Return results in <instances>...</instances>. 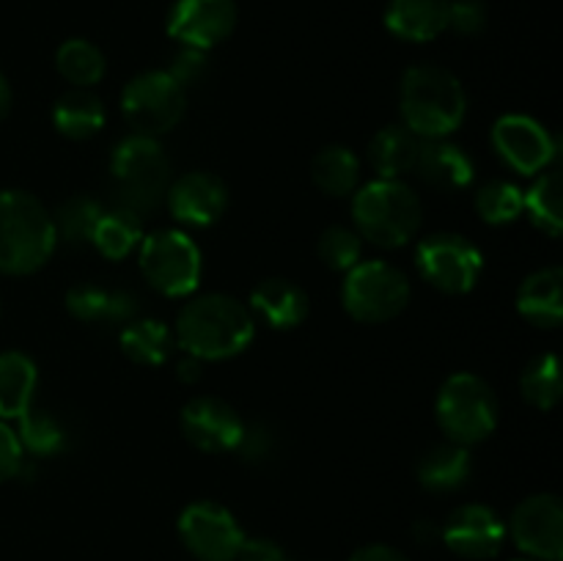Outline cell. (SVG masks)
<instances>
[{
	"label": "cell",
	"mask_w": 563,
	"mask_h": 561,
	"mask_svg": "<svg viewBox=\"0 0 563 561\" xmlns=\"http://www.w3.org/2000/svg\"><path fill=\"white\" fill-rule=\"evenodd\" d=\"M253 333L256 319L251 308L223 292L192 297L174 328L176 344L198 361H229L247 350Z\"/></svg>",
	"instance_id": "obj_1"
},
{
	"label": "cell",
	"mask_w": 563,
	"mask_h": 561,
	"mask_svg": "<svg viewBox=\"0 0 563 561\" xmlns=\"http://www.w3.org/2000/svg\"><path fill=\"white\" fill-rule=\"evenodd\" d=\"M399 108L405 127L423 141L449 138L467 113V97L460 77L440 66H412L401 77Z\"/></svg>",
	"instance_id": "obj_2"
},
{
	"label": "cell",
	"mask_w": 563,
	"mask_h": 561,
	"mask_svg": "<svg viewBox=\"0 0 563 561\" xmlns=\"http://www.w3.org/2000/svg\"><path fill=\"white\" fill-rule=\"evenodd\" d=\"M58 245L53 215L27 190L0 193V273L31 275Z\"/></svg>",
	"instance_id": "obj_3"
},
{
	"label": "cell",
	"mask_w": 563,
	"mask_h": 561,
	"mask_svg": "<svg viewBox=\"0 0 563 561\" xmlns=\"http://www.w3.org/2000/svg\"><path fill=\"white\" fill-rule=\"evenodd\" d=\"M355 231L379 248H401L418 234L423 207L418 193L401 179H374L352 193Z\"/></svg>",
	"instance_id": "obj_4"
},
{
	"label": "cell",
	"mask_w": 563,
	"mask_h": 561,
	"mask_svg": "<svg viewBox=\"0 0 563 561\" xmlns=\"http://www.w3.org/2000/svg\"><path fill=\"white\" fill-rule=\"evenodd\" d=\"M110 179L119 207L135 215L152 212L168 196L170 160L157 138L132 132L110 154Z\"/></svg>",
	"instance_id": "obj_5"
},
{
	"label": "cell",
	"mask_w": 563,
	"mask_h": 561,
	"mask_svg": "<svg viewBox=\"0 0 563 561\" xmlns=\"http://www.w3.org/2000/svg\"><path fill=\"white\" fill-rule=\"evenodd\" d=\"M438 424L449 440L473 446L487 440L495 432L500 418V405L495 391L482 377L471 372L451 374L438 391L434 402Z\"/></svg>",
	"instance_id": "obj_6"
},
{
	"label": "cell",
	"mask_w": 563,
	"mask_h": 561,
	"mask_svg": "<svg viewBox=\"0 0 563 561\" xmlns=\"http://www.w3.org/2000/svg\"><path fill=\"white\" fill-rule=\"evenodd\" d=\"M341 300L357 322H388L410 302V280L396 264L383 258H361L355 267L346 270Z\"/></svg>",
	"instance_id": "obj_7"
},
{
	"label": "cell",
	"mask_w": 563,
	"mask_h": 561,
	"mask_svg": "<svg viewBox=\"0 0 563 561\" xmlns=\"http://www.w3.org/2000/svg\"><path fill=\"white\" fill-rule=\"evenodd\" d=\"M137 264L148 284L165 297H187L201 280V251L179 229L152 231L137 245Z\"/></svg>",
	"instance_id": "obj_8"
},
{
	"label": "cell",
	"mask_w": 563,
	"mask_h": 561,
	"mask_svg": "<svg viewBox=\"0 0 563 561\" xmlns=\"http://www.w3.org/2000/svg\"><path fill=\"white\" fill-rule=\"evenodd\" d=\"M187 94L165 69L141 72L121 91V113L135 135L157 138L174 130L185 116Z\"/></svg>",
	"instance_id": "obj_9"
},
{
	"label": "cell",
	"mask_w": 563,
	"mask_h": 561,
	"mask_svg": "<svg viewBox=\"0 0 563 561\" xmlns=\"http://www.w3.org/2000/svg\"><path fill=\"white\" fill-rule=\"evenodd\" d=\"M416 267L434 289L445 295H465L482 278L484 258L467 237L438 231L418 242Z\"/></svg>",
	"instance_id": "obj_10"
},
{
	"label": "cell",
	"mask_w": 563,
	"mask_h": 561,
	"mask_svg": "<svg viewBox=\"0 0 563 561\" xmlns=\"http://www.w3.org/2000/svg\"><path fill=\"white\" fill-rule=\"evenodd\" d=\"M179 539L198 561H236L245 531L218 501H196L179 515Z\"/></svg>",
	"instance_id": "obj_11"
},
{
	"label": "cell",
	"mask_w": 563,
	"mask_h": 561,
	"mask_svg": "<svg viewBox=\"0 0 563 561\" xmlns=\"http://www.w3.org/2000/svg\"><path fill=\"white\" fill-rule=\"evenodd\" d=\"M493 146L500 160L522 176L542 174L559 154L553 132L526 113L500 116L493 124Z\"/></svg>",
	"instance_id": "obj_12"
},
{
	"label": "cell",
	"mask_w": 563,
	"mask_h": 561,
	"mask_svg": "<svg viewBox=\"0 0 563 561\" xmlns=\"http://www.w3.org/2000/svg\"><path fill=\"white\" fill-rule=\"evenodd\" d=\"M506 537L537 561H561L563 556V506L559 495H528L506 526Z\"/></svg>",
	"instance_id": "obj_13"
},
{
	"label": "cell",
	"mask_w": 563,
	"mask_h": 561,
	"mask_svg": "<svg viewBox=\"0 0 563 561\" xmlns=\"http://www.w3.org/2000/svg\"><path fill=\"white\" fill-rule=\"evenodd\" d=\"M181 435L207 454H229L242 438L245 421L229 402L218 396H196L181 407Z\"/></svg>",
	"instance_id": "obj_14"
},
{
	"label": "cell",
	"mask_w": 563,
	"mask_h": 561,
	"mask_svg": "<svg viewBox=\"0 0 563 561\" xmlns=\"http://www.w3.org/2000/svg\"><path fill=\"white\" fill-rule=\"evenodd\" d=\"M236 25V0H176L168 14L170 38L181 47L212 50Z\"/></svg>",
	"instance_id": "obj_15"
},
{
	"label": "cell",
	"mask_w": 563,
	"mask_h": 561,
	"mask_svg": "<svg viewBox=\"0 0 563 561\" xmlns=\"http://www.w3.org/2000/svg\"><path fill=\"white\" fill-rule=\"evenodd\" d=\"M440 539L462 559L487 561L504 548L506 522L487 504H465L451 512L440 528Z\"/></svg>",
	"instance_id": "obj_16"
},
{
	"label": "cell",
	"mask_w": 563,
	"mask_h": 561,
	"mask_svg": "<svg viewBox=\"0 0 563 561\" xmlns=\"http://www.w3.org/2000/svg\"><path fill=\"white\" fill-rule=\"evenodd\" d=\"M165 198H168L170 215L179 223L207 229L223 218L225 207H229V187L209 170H190L170 182Z\"/></svg>",
	"instance_id": "obj_17"
},
{
	"label": "cell",
	"mask_w": 563,
	"mask_h": 561,
	"mask_svg": "<svg viewBox=\"0 0 563 561\" xmlns=\"http://www.w3.org/2000/svg\"><path fill=\"white\" fill-rule=\"evenodd\" d=\"M308 292L289 278H267L251 292V314L275 330H291L306 322Z\"/></svg>",
	"instance_id": "obj_18"
},
{
	"label": "cell",
	"mask_w": 563,
	"mask_h": 561,
	"mask_svg": "<svg viewBox=\"0 0 563 561\" xmlns=\"http://www.w3.org/2000/svg\"><path fill=\"white\" fill-rule=\"evenodd\" d=\"M66 308L75 319L88 324H126L135 319L137 300L124 289L102 284H77L66 292Z\"/></svg>",
	"instance_id": "obj_19"
},
{
	"label": "cell",
	"mask_w": 563,
	"mask_h": 561,
	"mask_svg": "<svg viewBox=\"0 0 563 561\" xmlns=\"http://www.w3.org/2000/svg\"><path fill=\"white\" fill-rule=\"evenodd\" d=\"M416 168L421 179L438 190H462L473 182V160L465 148L445 138L421 141Z\"/></svg>",
	"instance_id": "obj_20"
},
{
	"label": "cell",
	"mask_w": 563,
	"mask_h": 561,
	"mask_svg": "<svg viewBox=\"0 0 563 561\" xmlns=\"http://www.w3.org/2000/svg\"><path fill=\"white\" fill-rule=\"evenodd\" d=\"M517 311L537 328H559L563 319V270L542 267L522 280Z\"/></svg>",
	"instance_id": "obj_21"
},
{
	"label": "cell",
	"mask_w": 563,
	"mask_h": 561,
	"mask_svg": "<svg viewBox=\"0 0 563 561\" xmlns=\"http://www.w3.org/2000/svg\"><path fill=\"white\" fill-rule=\"evenodd\" d=\"M449 0H390L385 25L405 42H432L445 31Z\"/></svg>",
	"instance_id": "obj_22"
},
{
	"label": "cell",
	"mask_w": 563,
	"mask_h": 561,
	"mask_svg": "<svg viewBox=\"0 0 563 561\" xmlns=\"http://www.w3.org/2000/svg\"><path fill=\"white\" fill-rule=\"evenodd\" d=\"M421 138L407 130L405 124H388L368 143V163L377 179H401L416 168Z\"/></svg>",
	"instance_id": "obj_23"
},
{
	"label": "cell",
	"mask_w": 563,
	"mask_h": 561,
	"mask_svg": "<svg viewBox=\"0 0 563 561\" xmlns=\"http://www.w3.org/2000/svg\"><path fill=\"white\" fill-rule=\"evenodd\" d=\"M471 446H462L449 440V443H438L418 460L416 476L421 487L432 490V493H451L460 490L462 484L471 479L473 460Z\"/></svg>",
	"instance_id": "obj_24"
},
{
	"label": "cell",
	"mask_w": 563,
	"mask_h": 561,
	"mask_svg": "<svg viewBox=\"0 0 563 561\" xmlns=\"http://www.w3.org/2000/svg\"><path fill=\"white\" fill-rule=\"evenodd\" d=\"M38 369L25 352H0V418H20L33 407Z\"/></svg>",
	"instance_id": "obj_25"
},
{
	"label": "cell",
	"mask_w": 563,
	"mask_h": 561,
	"mask_svg": "<svg viewBox=\"0 0 563 561\" xmlns=\"http://www.w3.org/2000/svg\"><path fill=\"white\" fill-rule=\"evenodd\" d=\"M121 352L141 366H163L174 352V330L163 319H130L119 336Z\"/></svg>",
	"instance_id": "obj_26"
},
{
	"label": "cell",
	"mask_w": 563,
	"mask_h": 561,
	"mask_svg": "<svg viewBox=\"0 0 563 561\" xmlns=\"http://www.w3.org/2000/svg\"><path fill=\"white\" fill-rule=\"evenodd\" d=\"M53 124L55 130L71 141H86L97 135L104 124V105L97 94L88 88H71L60 94L53 105Z\"/></svg>",
	"instance_id": "obj_27"
},
{
	"label": "cell",
	"mask_w": 563,
	"mask_h": 561,
	"mask_svg": "<svg viewBox=\"0 0 563 561\" xmlns=\"http://www.w3.org/2000/svg\"><path fill=\"white\" fill-rule=\"evenodd\" d=\"M143 240V223L141 215H135L132 209L115 207L104 209L102 218L97 220V229L91 234V245L102 253L110 262H119V258L130 256Z\"/></svg>",
	"instance_id": "obj_28"
},
{
	"label": "cell",
	"mask_w": 563,
	"mask_h": 561,
	"mask_svg": "<svg viewBox=\"0 0 563 561\" xmlns=\"http://www.w3.org/2000/svg\"><path fill=\"white\" fill-rule=\"evenodd\" d=\"M313 185L333 198L352 196L361 185V160L350 146H328L313 157Z\"/></svg>",
	"instance_id": "obj_29"
},
{
	"label": "cell",
	"mask_w": 563,
	"mask_h": 561,
	"mask_svg": "<svg viewBox=\"0 0 563 561\" xmlns=\"http://www.w3.org/2000/svg\"><path fill=\"white\" fill-rule=\"evenodd\" d=\"M60 77L75 88H91L104 77V55L88 38H66L55 53Z\"/></svg>",
	"instance_id": "obj_30"
},
{
	"label": "cell",
	"mask_w": 563,
	"mask_h": 561,
	"mask_svg": "<svg viewBox=\"0 0 563 561\" xmlns=\"http://www.w3.org/2000/svg\"><path fill=\"white\" fill-rule=\"evenodd\" d=\"M522 212L548 231L550 237H559L563 229V215H561V174L559 170H542L533 187L522 193Z\"/></svg>",
	"instance_id": "obj_31"
},
{
	"label": "cell",
	"mask_w": 563,
	"mask_h": 561,
	"mask_svg": "<svg viewBox=\"0 0 563 561\" xmlns=\"http://www.w3.org/2000/svg\"><path fill=\"white\" fill-rule=\"evenodd\" d=\"M102 212L104 207L93 196L66 198L58 207V212L53 215L55 234L64 242H69V245H88Z\"/></svg>",
	"instance_id": "obj_32"
},
{
	"label": "cell",
	"mask_w": 563,
	"mask_h": 561,
	"mask_svg": "<svg viewBox=\"0 0 563 561\" xmlns=\"http://www.w3.org/2000/svg\"><path fill=\"white\" fill-rule=\"evenodd\" d=\"M16 438H20L22 451L49 457L55 454V451L64 449L66 432L53 413L38 410V407H27V410L16 418Z\"/></svg>",
	"instance_id": "obj_33"
},
{
	"label": "cell",
	"mask_w": 563,
	"mask_h": 561,
	"mask_svg": "<svg viewBox=\"0 0 563 561\" xmlns=\"http://www.w3.org/2000/svg\"><path fill=\"white\" fill-rule=\"evenodd\" d=\"M522 396L531 402L539 410H553L555 402L561 396V372H559V355L553 352H542L533 358L520 377Z\"/></svg>",
	"instance_id": "obj_34"
},
{
	"label": "cell",
	"mask_w": 563,
	"mask_h": 561,
	"mask_svg": "<svg viewBox=\"0 0 563 561\" xmlns=\"http://www.w3.org/2000/svg\"><path fill=\"white\" fill-rule=\"evenodd\" d=\"M476 209L484 223L506 226L522 215V190L506 179H493L478 187Z\"/></svg>",
	"instance_id": "obj_35"
},
{
	"label": "cell",
	"mask_w": 563,
	"mask_h": 561,
	"mask_svg": "<svg viewBox=\"0 0 563 561\" xmlns=\"http://www.w3.org/2000/svg\"><path fill=\"white\" fill-rule=\"evenodd\" d=\"M317 253L322 264H328L335 273H346L355 267L363 256V237L350 226H330L322 231L317 242Z\"/></svg>",
	"instance_id": "obj_36"
},
{
	"label": "cell",
	"mask_w": 563,
	"mask_h": 561,
	"mask_svg": "<svg viewBox=\"0 0 563 561\" xmlns=\"http://www.w3.org/2000/svg\"><path fill=\"white\" fill-rule=\"evenodd\" d=\"M487 28V9L478 0H449V20L445 31H456L462 36H476Z\"/></svg>",
	"instance_id": "obj_37"
},
{
	"label": "cell",
	"mask_w": 563,
	"mask_h": 561,
	"mask_svg": "<svg viewBox=\"0 0 563 561\" xmlns=\"http://www.w3.org/2000/svg\"><path fill=\"white\" fill-rule=\"evenodd\" d=\"M234 451H240V457L245 462L269 460L275 451V432L267 427V424H245L242 438Z\"/></svg>",
	"instance_id": "obj_38"
},
{
	"label": "cell",
	"mask_w": 563,
	"mask_h": 561,
	"mask_svg": "<svg viewBox=\"0 0 563 561\" xmlns=\"http://www.w3.org/2000/svg\"><path fill=\"white\" fill-rule=\"evenodd\" d=\"M165 72H168V75L187 91V88L196 86V82L207 75V53L196 47H181L179 53H176L170 69Z\"/></svg>",
	"instance_id": "obj_39"
},
{
	"label": "cell",
	"mask_w": 563,
	"mask_h": 561,
	"mask_svg": "<svg viewBox=\"0 0 563 561\" xmlns=\"http://www.w3.org/2000/svg\"><path fill=\"white\" fill-rule=\"evenodd\" d=\"M22 460H25V451H22L20 438L9 424L0 421V482L14 479L22 471Z\"/></svg>",
	"instance_id": "obj_40"
},
{
	"label": "cell",
	"mask_w": 563,
	"mask_h": 561,
	"mask_svg": "<svg viewBox=\"0 0 563 561\" xmlns=\"http://www.w3.org/2000/svg\"><path fill=\"white\" fill-rule=\"evenodd\" d=\"M236 561H289V556H286V550L280 548L278 542H273V539L245 537L240 553H236Z\"/></svg>",
	"instance_id": "obj_41"
},
{
	"label": "cell",
	"mask_w": 563,
	"mask_h": 561,
	"mask_svg": "<svg viewBox=\"0 0 563 561\" xmlns=\"http://www.w3.org/2000/svg\"><path fill=\"white\" fill-rule=\"evenodd\" d=\"M350 561H410V556H405L399 548H394V544L374 542L357 548L355 553L350 556Z\"/></svg>",
	"instance_id": "obj_42"
},
{
	"label": "cell",
	"mask_w": 563,
	"mask_h": 561,
	"mask_svg": "<svg viewBox=\"0 0 563 561\" xmlns=\"http://www.w3.org/2000/svg\"><path fill=\"white\" fill-rule=\"evenodd\" d=\"M176 374H179L181 383H198V380H201V374H203V361H198V358H192V355L181 358Z\"/></svg>",
	"instance_id": "obj_43"
},
{
	"label": "cell",
	"mask_w": 563,
	"mask_h": 561,
	"mask_svg": "<svg viewBox=\"0 0 563 561\" xmlns=\"http://www.w3.org/2000/svg\"><path fill=\"white\" fill-rule=\"evenodd\" d=\"M412 537H416L421 544H432L434 539H440V528L434 526V522L421 520L416 522V528H412Z\"/></svg>",
	"instance_id": "obj_44"
},
{
	"label": "cell",
	"mask_w": 563,
	"mask_h": 561,
	"mask_svg": "<svg viewBox=\"0 0 563 561\" xmlns=\"http://www.w3.org/2000/svg\"><path fill=\"white\" fill-rule=\"evenodd\" d=\"M9 110H11V86H9V80L0 75V121L9 116Z\"/></svg>",
	"instance_id": "obj_45"
},
{
	"label": "cell",
	"mask_w": 563,
	"mask_h": 561,
	"mask_svg": "<svg viewBox=\"0 0 563 561\" xmlns=\"http://www.w3.org/2000/svg\"><path fill=\"white\" fill-rule=\"evenodd\" d=\"M515 561H537V559H515Z\"/></svg>",
	"instance_id": "obj_46"
}]
</instances>
